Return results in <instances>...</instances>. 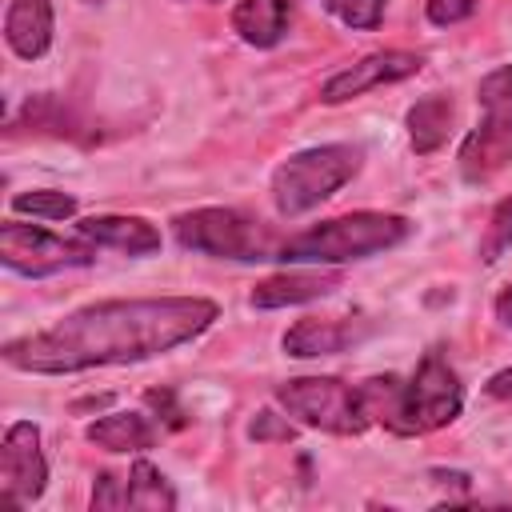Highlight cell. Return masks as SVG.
Wrapping results in <instances>:
<instances>
[{"label":"cell","instance_id":"14","mask_svg":"<svg viewBox=\"0 0 512 512\" xmlns=\"http://www.w3.org/2000/svg\"><path fill=\"white\" fill-rule=\"evenodd\" d=\"M336 288H340L336 272H280V276H268L252 288V308L308 304V300H324Z\"/></svg>","mask_w":512,"mask_h":512},{"label":"cell","instance_id":"20","mask_svg":"<svg viewBox=\"0 0 512 512\" xmlns=\"http://www.w3.org/2000/svg\"><path fill=\"white\" fill-rule=\"evenodd\" d=\"M508 248H512V196L492 208L488 228H484V236H480V260L492 264V260H500Z\"/></svg>","mask_w":512,"mask_h":512},{"label":"cell","instance_id":"16","mask_svg":"<svg viewBox=\"0 0 512 512\" xmlns=\"http://www.w3.org/2000/svg\"><path fill=\"white\" fill-rule=\"evenodd\" d=\"M84 436H88V444H96L104 452H144L156 444V428L140 412H108V416L92 420L84 428Z\"/></svg>","mask_w":512,"mask_h":512},{"label":"cell","instance_id":"1","mask_svg":"<svg viewBox=\"0 0 512 512\" xmlns=\"http://www.w3.org/2000/svg\"><path fill=\"white\" fill-rule=\"evenodd\" d=\"M216 320V304L204 296H140L96 300L56 324L16 336L0 348L4 364L32 376H76L112 364H140L164 356Z\"/></svg>","mask_w":512,"mask_h":512},{"label":"cell","instance_id":"24","mask_svg":"<svg viewBox=\"0 0 512 512\" xmlns=\"http://www.w3.org/2000/svg\"><path fill=\"white\" fill-rule=\"evenodd\" d=\"M92 508H128V480L104 472L92 488Z\"/></svg>","mask_w":512,"mask_h":512},{"label":"cell","instance_id":"19","mask_svg":"<svg viewBox=\"0 0 512 512\" xmlns=\"http://www.w3.org/2000/svg\"><path fill=\"white\" fill-rule=\"evenodd\" d=\"M12 212L40 216V220H68V216H76V200L56 188H32V192L12 196Z\"/></svg>","mask_w":512,"mask_h":512},{"label":"cell","instance_id":"12","mask_svg":"<svg viewBox=\"0 0 512 512\" xmlns=\"http://www.w3.org/2000/svg\"><path fill=\"white\" fill-rule=\"evenodd\" d=\"M4 40L20 60H40L52 48V0H12L4 12Z\"/></svg>","mask_w":512,"mask_h":512},{"label":"cell","instance_id":"23","mask_svg":"<svg viewBox=\"0 0 512 512\" xmlns=\"http://www.w3.org/2000/svg\"><path fill=\"white\" fill-rule=\"evenodd\" d=\"M472 8H476V0H424V12H428V20L436 28H448V24L468 20Z\"/></svg>","mask_w":512,"mask_h":512},{"label":"cell","instance_id":"17","mask_svg":"<svg viewBox=\"0 0 512 512\" xmlns=\"http://www.w3.org/2000/svg\"><path fill=\"white\" fill-rule=\"evenodd\" d=\"M408 144L416 156H432L444 140H448V128H452V100L432 92L424 100H416L408 108Z\"/></svg>","mask_w":512,"mask_h":512},{"label":"cell","instance_id":"28","mask_svg":"<svg viewBox=\"0 0 512 512\" xmlns=\"http://www.w3.org/2000/svg\"><path fill=\"white\" fill-rule=\"evenodd\" d=\"M208 4H212V0H208Z\"/></svg>","mask_w":512,"mask_h":512},{"label":"cell","instance_id":"21","mask_svg":"<svg viewBox=\"0 0 512 512\" xmlns=\"http://www.w3.org/2000/svg\"><path fill=\"white\" fill-rule=\"evenodd\" d=\"M324 8L344 24V28H376L384 20V0H324Z\"/></svg>","mask_w":512,"mask_h":512},{"label":"cell","instance_id":"4","mask_svg":"<svg viewBox=\"0 0 512 512\" xmlns=\"http://www.w3.org/2000/svg\"><path fill=\"white\" fill-rule=\"evenodd\" d=\"M476 104H480V120L464 136L456 156L460 176L468 184H484L512 164V64L492 68L476 84Z\"/></svg>","mask_w":512,"mask_h":512},{"label":"cell","instance_id":"22","mask_svg":"<svg viewBox=\"0 0 512 512\" xmlns=\"http://www.w3.org/2000/svg\"><path fill=\"white\" fill-rule=\"evenodd\" d=\"M248 436L260 440V444H272V440H292L296 428L288 424V416H276L272 408H260V412L248 420Z\"/></svg>","mask_w":512,"mask_h":512},{"label":"cell","instance_id":"18","mask_svg":"<svg viewBox=\"0 0 512 512\" xmlns=\"http://www.w3.org/2000/svg\"><path fill=\"white\" fill-rule=\"evenodd\" d=\"M124 480H128V508H148V512H168V508H176V492H172V484L160 476L156 464L136 460Z\"/></svg>","mask_w":512,"mask_h":512},{"label":"cell","instance_id":"27","mask_svg":"<svg viewBox=\"0 0 512 512\" xmlns=\"http://www.w3.org/2000/svg\"><path fill=\"white\" fill-rule=\"evenodd\" d=\"M496 320H500L504 328H512V284L496 296Z\"/></svg>","mask_w":512,"mask_h":512},{"label":"cell","instance_id":"6","mask_svg":"<svg viewBox=\"0 0 512 512\" xmlns=\"http://www.w3.org/2000/svg\"><path fill=\"white\" fill-rule=\"evenodd\" d=\"M464 408V388L456 380V372L448 368L444 356L428 352L412 380H404L400 388V404H396V416L388 424V432L396 436H428L444 424H452Z\"/></svg>","mask_w":512,"mask_h":512},{"label":"cell","instance_id":"7","mask_svg":"<svg viewBox=\"0 0 512 512\" xmlns=\"http://www.w3.org/2000/svg\"><path fill=\"white\" fill-rule=\"evenodd\" d=\"M276 404L304 428H320L332 436H360L368 416L360 408L356 388L336 376H296L276 388Z\"/></svg>","mask_w":512,"mask_h":512},{"label":"cell","instance_id":"3","mask_svg":"<svg viewBox=\"0 0 512 512\" xmlns=\"http://www.w3.org/2000/svg\"><path fill=\"white\" fill-rule=\"evenodd\" d=\"M364 152L356 144H320L292 152L272 172V204L280 216H304L360 172Z\"/></svg>","mask_w":512,"mask_h":512},{"label":"cell","instance_id":"25","mask_svg":"<svg viewBox=\"0 0 512 512\" xmlns=\"http://www.w3.org/2000/svg\"><path fill=\"white\" fill-rule=\"evenodd\" d=\"M144 400H148L156 412L164 408V420H168L172 428H184V424H188V420H184V412H176V408H172V392H148Z\"/></svg>","mask_w":512,"mask_h":512},{"label":"cell","instance_id":"13","mask_svg":"<svg viewBox=\"0 0 512 512\" xmlns=\"http://www.w3.org/2000/svg\"><path fill=\"white\" fill-rule=\"evenodd\" d=\"M368 328L364 324H348V320H296L284 332V352L296 360H312V356H336L348 344H356Z\"/></svg>","mask_w":512,"mask_h":512},{"label":"cell","instance_id":"5","mask_svg":"<svg viewBox=\"0 0 512 512\" xmlns=\"http://www.w3.org/2000/svg\"><path fill=\"white\" fill-rule=\"evenodd\" d=\"M172 236L184 252H200V256H216V260H240V264H256V260H276L280 244L272 240V232L240 212V208H196V212H180L172 220Z\"/></svg>","mask_w":512,"mask_h":512},{"label":"cell","instance_id":"11","mask_svg":"<svg viewBox=\"0 0 512 512\" xmlns=\"http://www.w3.org/2000/svg\"><path fill=\"white\" fill-rule=\"evenodd\" d=\"M76 232L88 236L100 248H116L128 256H152L160 252V232L144 220V216H116V212H100V216H80Z\"/></svg>","mask_w":512,"mask_h":512},{"label":"cell","instance_id":"2","mask_svg":"<svg viewBox=\"0 0 512 512\" xmlns=\"http://www.w3.org/2000/svg\"><path fill=\"white\" fill-rule=\"evenodd\" d=\"M412 224L396 212H348L320 220L288 240H280L276 260L284 264H348V260H368L376 252L396 248Z\"/></svg>","mask_w":512,"mask_h":512},{"label":"cell","instance_id":"26","mask_svg":"<svg viewBox=\"0 0 512 512\" xmlns=\"http://www.w3.org/2000/svg\"><path fill=\"white\" fill-rule=\"evenodd\" d=\"M488 396H496V400H512V368H504V372H496V376H488Z\"/></svg>","mask_w":512,"mask_h":512},{"label":"cell","instance_id":"9","mask_svg":"<svg viewBox=\"0 0 512 512\" xmlns=\"http://www.w3.org/2000/svg\"><path fill=\"white\" fill-rule=\"evenodd\" d=\"M48 484V460L40 452V428L28 424V420H16L4 428V440H0V492L28 508L32 500H40Z\"/></svg>","mask_w":512,"mask_h":512},{"label":"cell","instance_id":"10","mask_svg":"<svg viewBox=\"0 0 512 512\" xmlns=\"http://www.w3.org/2000/svg\"><path fill=\"white\" fill-rule=\"evenodd\" d=\"M424 68V56L420 52H404V48H388V52H372L364 60H356L352 68H340L336 76L324 80L320 88V100L324 104H344V100H356L380 84H396V80H408Z\"/></svg>","mask_w":512,"mask_h":512},{"label":"cell","instance_id":"15","mask_svg":"<svg viewBox=\"0 0 512 512\" xmlns=\"http://www.w3.org/2000/svg\"><path fill=\"white\" fill-rule=\"evenodd\" d=\"M292 0H240L232 8V32L252 48H276L288 32Z\"/></svg>","mask_w":512,"mask_h":512},{"label":"cell","instance_id":"8","mask_svg":"<svg viewBox=\"0 0 512 512\" xmlns=\"http://www.w3.org/2000/svg\"><path fill=\"white\" fill-rule=\"evenodd\" d=\"M96 248L100 244H92L88 236L64 240L36 224H20V220L0 224V264L28 280H44V276H56L68 268H88L96 260Z\"/></svg>","mask_w":512,"mask_h":512}]
</instances>
